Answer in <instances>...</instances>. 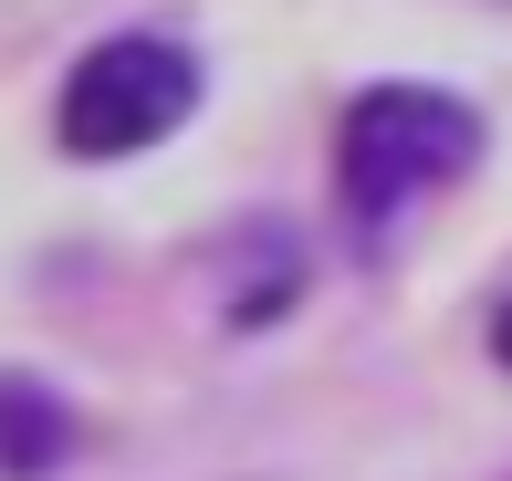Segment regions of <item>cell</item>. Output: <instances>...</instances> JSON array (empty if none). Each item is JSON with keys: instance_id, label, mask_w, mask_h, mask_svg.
I'll return each mask as SVG.
<instances>
[{"instance_id": "obj_2", "label": "cell", "mask_w": 512, "mask_h": 481, "mask_svg": "<svg viewBox=\"0 0 512 481\" xmlns=\"http://www.w3.org/2000/svg\"><path fill=\"white\" fill-rule=\"evenodd\" d=\"M189 105H199V63L178 42H157V32H126V42H95L74 63L53 126H63L74 157H136V147L189 126Z\"/></svg>"}, {"instance_id": "obj_3", "label": "cell", "mask_w": 512, "mask_h": 481, "mask_svg": "<svg viewBox=\"0 0 512 481\" xmlns=\"http://www.w3.org/2000/svg\"><path fill=\"white\" fill-rule=\"evenodd\" d=\"M63 440H74V429H63V408L42 398V387H21V377H0V471H53L63 461Z\"/></svg>"}, {"instance_id": "obj_1", "label": "cell", "mask_w": 512, "mask_h": 481, "mask_svg": "<svg viewBox=\"0 0 512 481\" xmlns=\"http://www.w3.org/2000/svg\"><path fill=\"white\" fill-rule=\"evenodd\" d=\"M481 147V116L460 95H429V84H377V95L345 105V136H335V189H345V220L356 231H387L408 220L429 189H450Z\"/></svg>"}, {"instance_id": "obj_4", "label": "cell", "mask_w": 512, "mask_h": 481, "mask_svg": "<svg viewBox=\"0 0 512 481\" xmlns=\"http://www.w3.org/2000/svg\"><path fill=\"white\" fill-rule=\"evenodd\" d=\"M492 346H502V356H512V304H502V325H492Z\"/></svg>"}]
</instances>
